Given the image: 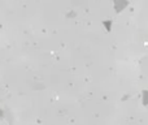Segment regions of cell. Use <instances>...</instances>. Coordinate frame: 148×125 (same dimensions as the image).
<instances>
[{"label": "cell", "mask_w": 148, "mask_h": 125, "mask_svg": "<svg viewBox=\"0 0 148 125\" xmlns=\"http://www.w3.org/2000/svg\"><path fill=\"white\" fill-rule=\"evenodd\" d=\"M142 103H143V106H148V90L142 91Z\"/></svg>", "instance_id": "1"}, {"label": "cell", "mask_w": 148, "mask_h": 125, "mask_svg": "<svg viewBox=\"0 0 148 125\" xmlns=\"http://www.w3.org/2000/svg\"><path fill=\"white\" fill-rule=\"evenodd\" d=\"M5 117V111L1 108V106H0V120H3V119Z\"/></svg>", "instance_id": "2"}]
</instances>
